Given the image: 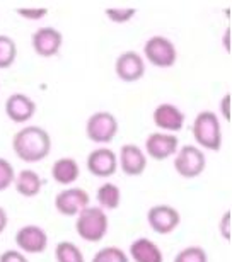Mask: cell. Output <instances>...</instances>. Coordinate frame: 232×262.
<instances>
[{"label":"cell","instance_id":"1","mask_svg":"<svg viewBox=\"0 0 232 262\" xmlns=\"http://www.w3.org/2000/svg\"><path fill=\"white\" fill-rule=\"evenodd\" d=\"M14 154L23 162L36 164L50 155L51 138L48 131L40 126H26L19 129L12 138Z\"/></svg>","mask_w":232,"mask_h":262},{"label":"cell","instance_id":"2","mask_svg":"<svg viewBox=\"0 0 232 262\" xmlns=\"http://www.w3.org/2000/svg\"><path fill=\"white\" fill-rule=\"evenodd\" d=\"M109 228V220L104 209L99 206H87L77 214L75 230L84 242L98 244L106 237Z\"/></svg>","mask_w":232,"mask_h":262},{"label":"cell","instance_id":"3","mask_svg":"<svg viewBox=\"0 0 232 262\" xmlns=\"http://www.w3.org/2000/svg\"><path fill=\"white\" fill-rule=\"evenodd\" d=\"M193 138L202 148L219 151L222 146V128L219 116L212 111H202L193 121Z\"/></svg>","mask_w":232,"mask_h":262},{"label":"cell","instance_id":"4","mask_svg":"<svg viewBox=\"0 0 232 262\" xmlns=\"http://www.w3.org/2000/svg\"><path fill=\"white\" fill-rule=\"evenodd\" d=\"M144 55L157 68H171L178 61V50L166 36H152L144 45Z\"/></svg>","mask_w":232,"mask_h":262},{"label":"cell","instance_id":"5","mask_svg":"<svg viewBox=\"0 0 232 262\" xmlns=\"http://www.w3.org/2000/svg\"><path fill=\"white\" fill-rule=\"evenodd\" d=\"M205 165H207L205 154L198 146L184 145L181 148H178L176 159H174V170L183 179H195V177L202 176Z\"/></svg>","mask_w":232,"mask_h":262},{"label":"cell","instance_id":"6","mask_svg":"<svg viewBox=\"0 0 232 262\" xmlns=\"http://www.w3.org/2000/svg\"><path fill=\"white\" fill-rule=\"evenodd\" d=\"M118 119L108 111L94 113L86 123V135L87 138L99 145H106L118 133Z\"/></svg>","mask_w":232,"mask_h":262},{"label":"cell","instance_id":"7","mask_svg":"<svg viewBox=\"0 0 232 262\" xmlns=\"http://www.w3.org/2000/svg\"><path fill=\"white\" fill-rule=\"evenodd\" d=\"M147 223L159 235H169L179 227L181 214L169 204H156L147 211Z\"/></svg>","mask_w":232,"mask_h":262},{"label":"cell","instance_id":"8","mask_svg":"<svg viewBox=\"0 0 232 262\" xmlns=\"http://www.w3.org/2000/svg\"><path fill=\"white\" fill-rule=\"evenodd\" d=\"M15 245L26 254H41L48 247V235L40 225H24L15 233Z\"/></svg>","mask_w":232,"mask_h":262},{"label":"cell","instance_id":"9","mask_svg":"<svg viewBox=\"0 0 232 262\" xmlns=\"http://www.w3.org/2000/svg\"><path fill=\"white\" fill-rule=\"evenodd\" d=\"M91 198L81 187H70L63 189L55 198V208L56 211L63 216H77L84 208L89 206Z\"/></svg>","mask_w":232,"mask_h":262},{"label":"cell","instance_id":"10","mask_svg":"<svg viewBox=\"0 0 232 262\" xmlns=\"http://www.w3.org/2000/svg\"><path fill=\"white\" fill-rule=\"evenodd\" d=\"M31 45L33 50L43 58H51L56 56L63 45V36L58 29L51 28V26H45L34 31L33 38H31Z\"/></svg>","mask_w":232,"mask_h":262},{"label":"cell","instance_id":"11","mask_svg":"<svg viewBox=\"0 0 232 262\" xmlns=\"http://www.w3.org/2000/svg\"><path fill=\"white\" fill-rule=\"evenodd\" d=\"M118 165L121 170L125 172V176L137 177L142 176L147 169V155L144 150L135 143H126L120 148L118 155Z\"/></svg>","mask_w":232,"mask_h":262},{"label":"cell","instance_id":"12","mask_svg":"<svg viewBox=\"0 0 232 262\" xmlns=\"http://www.w3.org/2000/svg\"><path fill=\"white\" fill-rule=\"evenodd\" d=\"M179 140L176 135L152 133L145 140V154L154 160H166L176 155Z\"/></svg>","mask_w":232,"mask_h":262},{"label":"cell","instance_id":"13","mask_svg":"<svg viewBox=\"0 0 232 262\" xmlns=\"http://www.w3.org/2000/svg\"><path fill=\"white\" fill-rule=\"evenodd\" d=\"M114 72L120 80L123 82H137L144 77L145 73V63L144 58L137 51H125L116 58Z\"/></svg>","mask_w":232,"mask_h":262},{"label":"cell","instance_id":"14","mask_svg":"<svg viewBox=\"0 0 232 262\" xmlns=\"http://www.w3.org/2000/svg\"><path fill=\"white\" fill-rule=\"evenodd\" d=\"M152 121L157 128L164 129L167 133H178L184 126V113L174 104L164 102L154 109Z\"/></svg>","mask_w":232,"mask_h":262},{"label":"cell","instance_id":"15","mask_svg":"<svg viewBox=\"0 0 232 262\" xmlns=\"http://www.w3.org/2000/svg\"><path fill=\"white\" fill-rule=\"evenodd\" d=\"M118 169V157L111 148H96L87 155V170L96 177H109Z\"/></svg>","mask_w":232,"mask_h":262},{"label":"cell","instance_id":"16","mask_svg":"<svg viewBox=\"0 0 232 262\" xmlns=\"http://www.w3.org/2000/svg\"><path fill=\"white\" fill-rule=\"evenodd\" d=\"M36 113V104L31 97L26 94H12L5 101V114L10 121L14 123H26L34 116Z\"/></svg>","mask_w":232,"mask_h":262},{"label":"cell","instance_id":"17","mask_svg":"<svg viewBox=\"0 0 232 262\" xmlns=\"http://www.w3.org/2000/svg\"><path fill=\"white\" fill-rule=\"evenodd\" d=\"M130 257L135 262H164V255L159 245L152 242L150 238L140 237L130 244Z\"/></svg>","mask_w":232,"mask_h":262},{"label":"cell","instance_id":"18","mask_svg":"<svg viewBox=\"0 0 232 262\" xmlns=\"http://www.w3.org/2000/svg\"><path fill=\"white\" fill-rule=\"evenodd\" d=\"M79 176H81V167H79L77 160L70 159V157H62L51 165V177L62 186L73 184L79 179Z\"/></svg>","mask_w":232,"mask_h":262},{"label":"cell","instance_id":"19","mask_svg":"<svg viewBox=\"0 0 232 262\" xmlns=\"http://www.w3.org/2000/svg\"><path fill=\"white\" fill-rule=\"evenodd\" d=\"M14 184H15V191H17L21 196L34 198L41 192L43 181H41V177L38 176V172L24 169L15 176Z\"/></svg>","mask_w":232,"mask_h":262},{"label":"cell","instance_id":"20","mask_svg":"<svg viewBox=\"0 0 232 262\" xmlns=\"http://www.w3.org/2000/svg\"><path fill=\"white\" fill-rule=\"evenodd\" d=\"M96 198L101 209H116L121 203V191L113 182H104L98 189Z\"/></svg>","mask_w":232,"mask_h":262},{"label":"cell","instance_id":"21","mask_svg":"<svg viewBox=\"0 0 232 262\" xmlns=\"http://www.w3.org/2000/svg\"><path fill=\"white\" fill-rule=\"evenodd\" d=\"M55 259L56 262H86L82 250L75 244L62 240L55 247Z\"/></svg>","mask_w":232,"mask_h":262},{"label":"cell","instance_id":"22","mask_svg":"<svg viewBox=\"0 0 232 262\" xmlns=\"http://www.w3.org/2000/svg\"><path fill=\"white\" fill-rule=\"evenodd\" d=\"M15 56H17V46H15L14 39L5 34H0V70L12 65Z\"/></svg>","mask_w":232,"mask_h":262},{"label":"cell","instance_id":"23","mask_svg":"<svg viewBox=\"0 0 232 262\" xmlns=\"http://www.w3.org/2000/svg\"><path fill=\"white\" fill-rule=\"evenodd\" d=\"M91 262H130V257L120 247H103L94 254Z\"/></svg>","mask_w":232,"mask_h":262},{"label":"cell","instance_id":"24","mask_svg":"<svg viewBox=\"0 0 232 262\" xmlns=\"http://www.w3.org/2000/svg\"><path fill=\"white\" fill-rule=\"evenodd\" d=\"M172 262H208V255L205 249L198 247V245H189L179 250Z\"/></svg>","mask_w":232,"mask_h":262},{"label":"cell","instance_id":"25","mask_svg":"<svg viewBox=\"0 0 232 262\" xmlns=\"http://www.w3.org/2000/svg\"><path fill=\"white\" fill-rule=\"evenodd\" d=\"M14 179H15V172L12 164L0 157V192L9 189L14 184Z\"/></svg>","mask_w":232,"mask_h":262},{"label":"cell","instance_id":"26","mask_svg":"<svg viewBox=\"0 0 232 262\" xmlns=\"http://www.w3.org/2000/svg\"><path fill=\"white\" fill-rule=\"evenodd\" d=\"M137 14V9L130 7V9H106V17L111 20V23L116 24H123V23H128L135 17Z\"/></svg>","mask_w":232,"mask_h":262},{"label":"cell","instance_id":"27","mask_svg":"<svg viewBox=\"0 0 232 262\" xmlns=\"http://www.w3.org/2000/svg\"><path fill=\"white\" fill-rule=\"evenodd\" d=\"M21 17H24V19H29V20H40V19H43L46 14H48V9H45V7H40V9H17L15 10Z\"/></svg>","mask_w":232,"mask_h":262},{"label":"cell","instance_id":"28","mask_svg":"<svg viewBox=\"0 0 232 262\" xmlns=\"http://www.w3.org/2000/svg\"><path fill=\"white\" fill-rule=\"evenodd\" d=\"M0 262H29V260L23 252L14 250V249H9V250H5V252L0 254Z\"/></svg>","mask_w":232,"mask_h":262},{"label":"cell","instance_id":"29","mask_svg":"<svg viewBox=\"0 0 232 262\" xmlns=\"http://www.w3.org/2000/svg\"><path fill=\"white\" fill-rule=\"evenodd\" d=\"M219 232H220V235L227 240H230V211H225L224 213V216L220 218V222H219Z\"/></svg>","mask_w":232,"mask_h":262},{"label":"cell","instance_id":"30","mask_svg":"<svg viewBox=\"0 0 232 262\" xmlns=\"http://www.w3.org/2000/svg\"><path fill=\"white\" fill-rule=\"evenodd\" d=\"M219 106H220V111H222V116L225 121H230V94H225V96L220 99Z\"/></svg>","mask_w":232,"mask_h":262},{"label":"cell","instance_id":"31","mask_svg":"<svg viewBox=\"0 0 232 262\" xmlns=\"http://www.w3.org/2000/svg\"><path fill=\"white\" fill-rule=\"evenodd\" d=\"M7 223H9V216H7V211L0 206V235L5 232V228H7Z\"/></svg>","mask_w":232,"mask_h":262},{"label":"cell","instance_id":"32","mask_svg":"<svg viewBox=\"0 0 232 262\" xmlns=\"http://www.w3.org/2000/svg\"><path fill=\"white\" fill-rule=\"evenodd\" d=\"M222 41H224L225 50L230 51V28L225 29V33H224V38H222Z\"/></svg>","mask_w":232,"mask_h":262}]
</instances>
